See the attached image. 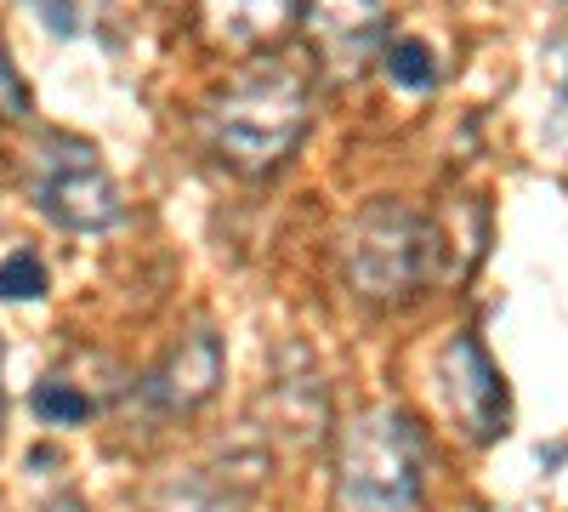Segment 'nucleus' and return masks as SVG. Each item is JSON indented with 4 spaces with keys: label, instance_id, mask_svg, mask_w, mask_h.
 Wrapping results in <instances>:
<instances>
[{
    "label": "nucleus",
    "instance_id": "14",
    "mask_svg": "<svg viewBox=\"0 0 568 512\" xmlns=\"http://www.w3.org/2000/svg\"><path fill=\"white\" fill-rule=\"evenodd\" d=\"M40 12L58 34H74V29H85L91 12H98V0H40Z\"/></svg>",
    "mask_w": 568,
    "mask_h": 512
},
{
    "label": "nucleus",
    "instance_id": "3",
    "mask_svg": "<svg viewBox=\"0 0 568 512\" xmlns=\"http://www.w3.org/2000/svg\"><path fill=\"white\" fill-rule=\"evenodd\" d=\"M433 257H438V228L404 200H369L364 211H353L342 234L347 285L382 308L409 302L433 273Z\"/></svg>",
    "mask_w": 568,
    "mask_h": 512
},
{
    "label": "nucleus",
    "instance_id": "2",
    "mask_svg": "<svg viewBox=\"0 0 568 512\" xmlns=\"http://www.w3.org/2000/svg\"><path fill=\"white\" fill-rule=\"evenodd\" d=\"M426 479V444L415 415L364 410L336 444V495L347 512H415Z\"/></svg>",
    "mask_w": 568,
    "mask_h": 512
},
{
    "label": "nucleus",
    "instance_id": "13",
    "mask_svg": "<svg viewBox=\"0 0 568 512\" xmlns=\"http://www.w3.org/2000/svg\"><path fill=\"white\" fill-rule=\"evenodd\" d=\"M29 86H23V74H18V63H12V52H7V40H0V120H29Z\"/></svg>",
    "mask_w": 568,
    "mask_h": 512
},
{
    "label": "nucleus",
    "instance_id": "12",
    "mask_svg": "<svg viewBox=\"0 0 568 512\" xmlns=\"http://www.w3.org/2000/svg\"><path fill=\"white\" fill-rule=\"evenodd\" d=\"M154 512H240V501L222 495V490H211V484H171V490L154 501Z\"/></svg>",
    "mask_w": 568,
    "mask_h": 512
},
{
    "label": "nucleus",
    "instance_id": "6",
    "mask_svg": "<svg viewBox=\"0 0 568 512\" xmlns=\"http://www.w3.org/2000/svg\"><path fill=\"white\" fill-rule=\"evenodd\" d=\"M302 29L336 74H358L387 46V7L382 0H302Z\"/></svg>",
    "mask_w": 568,
    "mask_h": 512
},
{
    "label": "nucleus",
    "instance_id": "7",
    "mask_svg": "<svg viewBox=\"0 0 568 512\" xmlns=\"http://www.w3.org/2000/svg\"><path fill=\"white\" fill-rule=\"evenodd\" d=\"M302 23V0H200V29L216 52H267Z\"/></svg>",
    "mask_w": 568,
    "mask_h": 512
},
{
    "label": "nucleus",
    "instance_id": "16",
    "mask_svg": "<svg viewBox=\"0 0 568 512\" xmlns=\"http://www.w3.org/2000/svg\"><path fill=\"white\" fill-rule=\"evenodd\" d=\"M0 415H7V393H0Z\"/></svg>",
    "mask_w": 568,
    "mask_h": 512
},
{
    "label": "nucleus",
    "instance_id": "17",
    "mask_svg": "<svg viewBox=\"0 0 568 512\" xmlns=\"http://www.w3.org/2000/svg\"><path fill=\"white\" fill-rule=\"evenodd\" d=\"M562 98H568V74H562Z\"/></svg>",
    "mask_w": 568,
    "mask_h": 512
},
{
    "label": "nucleus",
    "instance_id": "15",
    "mask_svg": "<svg viewBox=\"0 0 568 512\" xmlns=\"http://www.w3.org/2000/svg\"><path fill=\"white\" fill-rule=\"evenodd\" d=\"M40 512H85V506H80V501H74V495H58V501H45V506H40Z\"/></svg>",
    "mask_w": 568,
    "mask_h": 512
},
{
    "label": "nucleus",
    "instance_id": "4",
    "mask_svg": "<svg viewBox=\"0 0 568 512\" xmlns=\"http://www.w3.org/2000/svg\"><path fill=\"white\" fill-rule=\"evenodd\" d=\"M29 200L45 222L69 228V234H103L125 217L120 182L109 177L98 149L69 131H45L29 149Z\"/></svg>",
    "mask_w": 568,
    "mask_h": 512
},
{
    "label": "nucleus",
    "instance_id": "10",
    "mask_svg": "<svg viewBox=\"0 0 568 512\" xmlns=\"http://www.w3.org/2000/svg\"><path fill=\"white\" fill-rule=\"evenodd\" d=\"M45 297V268L34 251H12L0 262V302H34Z\"/></svg>",
    "mask_w": 568,
    "mask_h": 512
},
{
    "label": "nucleus",
    "instance_id": "5",
    "mask_svg": "<svg viewBox=\"0 0 568 512\" xmlns=\"http://www.w3.org/2000/svg\"><path fill=\"white\" fill-rule=\"evenodd\" d=\"M438 388H444V404L449 415L466 428V439H500L506 433V377L495 370V359L484 353V342L460 331L444 342L438 353Z\"/></svg>",
    "mask_w": 568,
    "mask_h": 512
},
{
    "label": "nucleus",
    "instance_id": "9",
    "mask_svg": "<svg viewBox=\"0 0 568 512\" xmlns=\"http://www.w3.org/2000/svg\"><path fill=\"white\" fill-rule=\"evenodd\" d=\"M382 58H387V74L404 91H433L438 86V63H433V52H426V40H387Z\"/></svg>",
    "mask_w": 568,
    "mask_h": 512
},
{
    "label": "nucleus",
    "instance_id": "11",
    "mask_svg": "<svg viewBox=\"0 0 568 512\" xmlns=\"http://www.w3.org/2000/svg\"><path fill=\"white\" fill-rule=\"evenodd\" d=\"M29 404H34V415H45L52 428H74V422H85V415H91V399L74 393L69 382H40Z\"/></svg>",
    "mask_w": 568,
    "mask_h": 512
},
{
    "label": "nucleus",
    "instance_id": "8",
    "mask_svg": "<svg viewBox=\"0 0 568 512\" xmlns=\"http://www.w3.org/2000/svg\"><path fill=\"white\" fill-rule=\"evenodd\" d=\"M222 382V342L211 331H187L165 364L154 370V382H149V399L165 410V415H182V410H200Z\"/></svg>",
    "mask_w": 568,
    "mask_h": 512
},
{
    "label": "nucleus",
    "instance_id": "1",
    "mask_svg": "<svg viewBox=\"0 0 568 512\" xmlns=\"http://www.w3.org/2000/svg\"><path fill=\"white\" fill-rule=\"evenodd\" d=\"M307 109H313V98H307V80L296 69L256 63L211 103V114H205L211 149H216L222 165L262 177L302 143Z\"/></svg>",
    "mask_w": 568,
    "mask_h": 512
}]
</instances>
